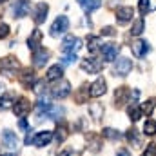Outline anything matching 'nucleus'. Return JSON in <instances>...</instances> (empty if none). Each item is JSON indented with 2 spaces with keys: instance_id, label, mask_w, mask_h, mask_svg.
<instances>
[{
  "instance_id": "nucleus-34",
  "label": "nucleus",
  "mask_w": 156,
  "mask_h": 156,
  "mask_svg": "<svg viewBox=\"0 0 156 156\" xmlns=\"http://www.w3.org/2000/svg\"><path fill=\"white\" fill-rule=\"evenodd\" d=\"M56 133H58V134H56V140H58V142H64V140H66V136H67V133H66V127H60V125H58Z\"/></svg>"
},
{
  "instance_id": "nucleus-27",
  "label": "nucleus",
  "mask_w": 156,
  "mask_h": 156,
  "mask_svg": "<svg viewBox=\"0 0 156 156\" xmlns=\"http://www.w3.org/2000/svg\"><path fill=\"white\" fill-rule=\"evenodd\" d=\"M138 9H140V15L145 16L151 11V0H138Z\"/></svg>"
},
{
  "instance_id": "nucleus-40",
  "label": "nucleus",
  "mask_w": 156,
  "mask_h": 156,
  "mask_svg": "<svg viewBox=\"0 0 156 156\" xmlns=\"http://www.w3.org/2000/svg\"><path fill=\"white\" fill-rule=\"evenodd\" d=\"M20 127H22V129H27V122H26V120H20Z\"/></svg>"
},
{
  "instance_id": "nucleus-36",
  "label": "nucleus",
  "mask_w": 156,
  "mask_h": 156,
  "mask_svg": "<svg viewBox=\"0 0 156 156\" xmlns=\"http://www.w3.org/2000/svg\"><path fill=\"white\" fill-rule=\"evenodd\" d=\"M73 60H76V55H66L62 58V64L64 66H69V64H73Z\"/></svg>"
},
{
  "instance_id": "nucleus-9",
  "label": "nucleus",
  "mask_w": 156,
  "mask_h": 156,
  "mask_svg": "<svg viewBox=\"0 0 156 156\" xmlns=\"http://www.w3.org/2000/svg\"><path fill=\"white\" fill-rule=\"evenodd\" d=\"M105 91H107V83H105L104 78H96V80L91 83V87H89V94H91L93 98H98V96L105 94Z\"/></svg>"
},
{
  "instance_id": "nucleus-18",
  "label": "nucleus",
  "mask_w": 156,
  "mask_h": 156,
  "mask_svg": "<svg viewBox=\"0 0 156 156\" xmlns=\"http://www.w3.org/2000/svg\"><path fill=\"white\" fill-rule=\"evenodd\" d=\"M42 37H44V35H42V31H40V29H33V31H31V37L27 38V45H29V49H31L33 53H35L37 49H40Z\"/></svg>"
},
{
  "instance_id": "nucleus-3",
  "label": "nucleus",
  "mask_w": 156,
  "mask_h": 156,
  "mask_svg": "<svg viewBox=\"0 0 156 156\" xmlns=\"http://www.w3.org/2000/svg\"><path fill=\"white\" fill-rule=\"evenodd\" d=\"M133 69V60L129 58H118L115 60V66H113V73L116 76H127Z\"/></svg>"
},
{
  "instance_id": "nucleus-30",
  "label": "nucleus",
  "mask_w": 156,
  "mask_h": 156,
  "mask_svg": "<svg viewBox=\"0 0 156 156\" xmlns=\"http://www.w3.org/2000/svg\"><path fill=\"white\" fill-rule=\"evenodd\" d=\"M102 133H104V136L109 138V140H118V138H120V133H118L116 129H111V127H105Z\"/></svg>"
},
{
  "instance_id": "nucleus-2",
  "label": "nucleus",
  "mask_w": 156,
  "mask_h": 156,
  "mask_svg": "<svg viewBox=\"0 0 156 156\" xmlns=\"http://www.w3.org/2000/svg\"><path fill=\"white\" fill-rule=\"evenodd\" d=\"M80 47H82V40L78 37H73V35H67L62 42V51L66 55H76V51Z\"/></svg>"
},
{
  "instance_id": "nucleus-38",
  "label": "nucleus",
  "mask_w": 156,
  "mask_h": 156,
  "mask_svg": "<svg viewBox=\"0 0 156 156\" xmlns=\"http://www.w3.org/2000/svg\"><path fill=\"white\" fill-rule=\"evenodd\" d=\"M58 156H78V151H75V149H64Z\"/></svg>"
},
{
  "instance_id": "nucleus-23",
  "label": "nucleus",
  "mask_w": 156,
  "mask_h": 156,
  "mask_svg": "<svg viewBox=\"0 0 156 156\" xmlns=\"http://www.w3.org/2000/svg\"><path fill=\"white\" fill-rule=\"evenodd\" d=\"M127 140H129V144L133 147H142V138H140L136 129H129L127 131Z\"/></svg>"
},
{
  "instance_id": "nucleus-11",
  "label": "nucleus",
  "mask_w": 156,
  "mask_h": 156,
  "mask_svg": "<svg viewBox=\"0 0 156 156\" xmlns=\"http://www.w3.org/2000/svg\"><path fill=\"white\" fill-rule=\"evenodd\" d=\"M149 42H145V40H136V42H133V45H131V51H133V55L136 56V58H142V56H145L147 53H149Z\"/></svg>"
},
{
  "instance_id": "nucleus-6",
  "label": "nucleus",
  "mask_w": 156,
  "mask_h": 156,
  "mask_svg": "<svg viewBox=\"0 0 156 156\" xmlns=\"http://www.w3.org/2000/svg\"><path fill=\"white\" fill-rule=\"evenodd\" d=\"M133 16H134V9H133L131 5H122V7L116 9V20H118L120 26L129 24V22L133 20Z\"/></svg>"
},
{
  "instance_id": "nucleus-43",
  "label": "nucleus",
  "mask_w": 156,
  "mask_h": 156,
  "mask_svg": "<svg viewBox=\"0 0 156 156\" xmlns=\"http://www.w3.org/2000/svg\"><path fill=\"white\" fill-rule=\"evenodd\" d=\"M2 2H7V0H0V4H2Z\"/></svg>"
},
{
  "instance_id": "nucleus-24",
  "label": "nucleus",
  "mask_w": 156,
  "mask_h": 156,
  "mask_svg": "<svg viewBox=\"0 0 156 156\" xmlns=\"http://www.w3.org/2000/svg\"><path fill=\"white\" fill-rule=\"evenodd\" d=\"M89 115L94 120H100V118L104 116V105L102 104H91L89 105Z\"/></svg>"
},
{
  "instance_id": "nucleus-31",
  "label": "nucleus",
  "mask_w": 156,
  "mask_h": 156,
  "mask_svg": "<svg viewBox=\"0 0 156 156\" xmlns=\"http://www.w3.org/2000/svg\"><path fill=\"white\" fill-rule=\"evenodd\" d=\"M87 94H89V89H87V85H83V87L78 91L76 102H78V104H83V102H85V98H87Z\"/></svg>"
},
{
  "instance_id": "nucleus-25",
  "label": "nucleus",
  "mask_w": 156,
  "mask_h": 156,
  "mask_svg": "<svg viewBox=\"0 0 156 156\" xmlns=\"http://www.w3.org/2000/svg\"><path fill=\"white\" fill-rule=\"evenodd\" d=\"M127 113H129V116H131V120H133V122H138V120L142 118V115H144L142 107H140V105H136V104H133V105L127 109Z\"/></svg>"
},
{
  "instance_id": "nucleus-42",
  "label": "nucleus",
  "mask_w": 156,
  "mask_h": 156,
  "mask_svg": "<svg viewBox=\"0 0 156 156\" xmlns=\"http://www.w3.org/2000/svg\"><path fill=\"white\" fill-rule=\"evenodd\" d=\"M2 156H15V154H13V153H9V154H2Z\"/></svg>"
},
{
  "instance_id": "nucleus-39",
  "label": "nucleus",
  "mask_w": 156,
  "mask_h": 156,
  "mask_svg": "<svg viewBox=\"0 0 156 156\" xmlns=\"http://www.w3.org/2000/svg\"><path fill=\"white\" fill-rule=\"evenodd\" d=\"M116 156H131V153H129L127 149H120V151L116 153Z\"/></svg>"
},
{
  "instance_id": "nucleus-14",
  "label": "nucleus",
  "mask_w": 156,
  "mask_h": 156,
  "mask_svg": "<svg viewBox=\"0 0 156 156\" xmlns=\"http://www.w3.org/2000/svg\"><path fill=\"white\" fill-rule=\"evenodd\" d=\"M53 140V133L51 131H40V133H37L35 136H33V145L35 147H44V145H47L49 142Z\"/></svg>"
},
{
  "instance_id": "nucleus-37",
  "label": "nucleus",
  "mask_w": 156,
  "mask_h": 156,
  "mask_svg": "<svg viewBox=\"0 0 156 156\" xmlns=\"http://www.w3.org/2000/svg\"><path fill=\"white\" fill-rule=\"evenodd\" d=\"M102 35H105V37H113V35H115V27H111V26H105V27L102 29Z\"/></svg>"
},
{
  "instance_id": "nucleus-13",
  "label": "nucleus",
  "mask_w": 156,
  "mask_h": 156,
  "mask_svg": "<svg viewBox=\"0 0 156 156\" xmlns=\"http://www.w3.org/2000/svg\"><path fill=\"white\" fill-rule=\"evenodd\" d=\"M18 67H20V62H18V58L13 56V55H7L5 58L0 60V69H2V71H16Z\"/></svg>"
},
{
  "instance_id": "nucleus-22",
  "label": "nucleus",
  "mask_w": 156,
  "mask_h": 156,
  "mask_svg": "<svg viewBox=\"0 0 156 156\" xmlns=\"http://www.w3.org/2000/svg\"><path fill=\"white\" fill-rule=\"evenodd\" d=\"M144 27H145V20H144V16L136 18V20L133 22V27H131V35H134V37H140V35L144 33Z\"/></svg>"
},
{
  "instance_id": "nucleus-10",
  "label": "nucleus",
  "mask_w": 156,
  "mask_h": 156,
  "mask_svg": "<svg viewBox=\"0 0 156 156\" xmlns=\"http://www.w3.org/2000/svg\"><path fill=\"white\" fill-rule=\"evenodd\" d=\"M29 11H31V4L27 0H16L15 2V7H13L15 18H24V16L29 15Z\"/></svg>"
},
{
  "instance_id": "nucleus-5",
  "label": "nucleus",
  "mask_w": 156,
  "mask_h": 156,
  "mask_svg": "<svg viewBox=\"0 0 156 156\" xmlns=\"http://www.w3.org/2000/svg\"><path fill=\"white\" fill-rule=\"evenodd\" d=\"M69 93H71V83L67 82V80H60L56 85H53V89H51V94L55 96V98H66V96H69Z\"/></svg>"
},
{
  "instance_id": "nucleus-21",
  "label": "nucleus",
  "mask_w": 156,
  "mask_h": 156,
  "mask_svg": "<svg viewBox=\"0 0 156 156\" xmlns=\"http://www.w3.org/2000/svg\"><path fill=\"white\" fill-rule=\"evenodd\" d=\"M76 2L82 5V9L85 13H93L102 5V0H76Z\"/></svg>"
},
{
  "instance_id": "nucleus-32",
  "label": "nucleus",
  "mask_w": 156,
  "mask_h": 156,
  "mask_svg": "<svg viewBox=\"0 0 156 156\" xmlns=\"http://www.w3.org/2000/svg\"><path fill=\"white\" fill-rule=\"evenodd\" d=\"M7 37H9V26L4 24V22H0V40L7 38Z\"/></svg>"
},
{
  "instance_id": "nucleus-26",
  "label": "nucleus",
  "mask_w": 156,
  "mask_h": 156,
  "mask_svg": "<svg viewBox=\"0 0 156 156\" xmlns=\"http://www.w3.org/2000/svg\"><path fill=\"white\" fill-rule=\"evenodd\" d=\"M144 133H145L147 136H154L156 134V122L154 120H147V122H145V125H144Z\"/></svg>"
},
{
  "instance_id": "nucleus-15",
  "label": "nucleus",
  "mask_w": 156,
  "mask_h": 156,
  "mask_svg": "<svg viewBox=\"0 0 156 156\" xmlns=\"http://www.w3.org/2000/svg\"><path fill=\"white\" fill-rule=\"evenodd\" d=\"M47 60H49V51H47V49L40 47V49H37V51L33 53V62H35V67H44V66L47 64Z\"/></svg>"
},
{
  "instance_id": "nucleus-1",
  "label": "nucleus",
  "mask_w": 156,
  "mask_h": 156,
  "mask_svg": "<svg viewBox=\"0 0 156 156\" xmlns=\"http://www.w3.org/2000/svg\"><path fill=\"white\" fill-rule=\"evenodd\" d=\"M67 29H69V18H67L66 15H60V16L53 22L49 33H51V37H60V35H64Z\"/></svg>"
},
{
  "instance_id": "nucleus-7",
  "label": "nucleus",
  "mask_w": 156,
  "mask_h": 156,
  "mask_svg": "<svg viewBox=\"0 0 156 156\" xmlns=\"http://www.w3.org/2000/svg\"><path fill=\"white\" fill-rule=\"evenodd\" d=\"M13 111H15V115L20 118H24L29 111H31V102L26 98V96H22V98H18L16 102H15V105H13Z\"/></svg>"
},
{
  "instance_id": "nucleus-4",
  "label": "nucleus",
  "mask_w": 156,
  "mask_h": 156,
  "mask_svg": "<svg viewBox=\"0 0 156 156\" xmlns=\"http://www.w3.org/2000/svg\"><path fill=\"white\" fill-rule=\"evenodd\" d=\"M100 51H102V60L104 62H115L118 53H120V45H116V44H104L100 47Z\"/></svg>"
},
{
  "instance_id": "nucleus-16",
  "label": "nucleus",
  "mask_w": 156,
  "mask_h": 156,
  "mask_svg": "<svg viewBox=\"0 0 156 156\" xmlns=\"http://www.w3.org/2000/svg\"><path fill=\"white\" fill-rule=\"evenodd\" d=\"M18 78H20V83H22L24 87L31 89V85L35 83V71H33L31 67H26V69H22V75Z\"/></svg>"
},
{
  "instance_id": "nucleus-8",
  "label": "nucleus",
  "mask_w": 156,
  "mask_h": 156,
  "mask_svg": "<svg viewBox=\"0 0 156 156\" xmlns=\"http://www.w3.org/2000/svg\"><path fill=\"white\" fill-rule=\"evenodd\" d=\"M80 67H82L83 71H87V73H100L102 67H104V64H102V60L87 58V60H82V62H80Z\"/></svg>"
},
{
  "instance_id": "nucleus-19",
  "label": "nucleus",
  "mask_w": 156,
  "mask_h": 156,
  "mask_svg": "<svg viewBox=\"0 0 156 156\" xmlns=\"http://www.w3.org/2000/svg\"><path fill=\"white\" fill-rule=\"evenodd\" d=\"M129 96H131V93H129L127 87H118L116 93H115V105H116V107H122V105L129 100Z\"/></svg>"
},
{
  "instance_id": "nucleus-29",
  "label": "nucleus",
  "mask_w": 156,
  "mask_h": 156,
  "mask_svg": "<svg viewBox=\"0 0 156 156\" xmlns=\"http://www.w3.org/2000/svg\"><path fill=\"white\" fill-rule=\"evenodd\" d=\"M154 105H156V98H149V100L142 105V111H144L145 115H151L153 109H154Z\"/></svg>"
},
{
  "instance_id": "nucleus-41",
  "label": "nucleus",
  "mask_w": 156,
  "mask_h": 156,
  "mask_svg": "<svg viewBox=\"0 0 156 156\" xmlns=\"http://www.w3.org/2000/svg\"><path fill=\"white\" fill-rule=\"evenodd\" d=\"M0 93H4V83H0Z\"/></svg>"
},
{
  "instance_id": "nucleus-28",
  "label": "nucleus",
  "mask_w": 156,
  "mask_h": 156,
  "mask_svg": "<svg viewBox=\"0 0 156 156\" xmlns=\"http://www.w3.org/2000/svg\"><path fill=\"white\" fill-rule=\"evenodd\" d=\"M98 45H100V40L96 37H87V47H89V53H96L98 51Z\"/></svg>"
},
{
  "instance_id": "nucleus-12",
  "label": "nucleus",
  "mask_w": 156,
  "mask_h": 156,
  "mask_svg": "<svg viewBox=\"0 0 156 156\" xmlns=\"http://www.w3.org/2000/svg\"><path fill=\"white\" fill-rule=\"evenodd\" d=\"M2 144H4V147H7V149H16V147H18V138H16V134H15L13 131L4 129V131H2Z\"/></svg>"
},
{
  "instance_id": "nucleus-17",
  "label": "nucleus",
  "mask_w": 156,
  "mask_h": 156,
  "mask_svg": "<svg viewBox=\"0 0 156 156\" xmlns=\"http://www.w3.org/2000/svg\"><path fill=\"white\" fill-rule=\"evenodd\" d=\"M47 11H49V5L44 4V2H40L38 5H37V9H35V15H33L35 24H42V22H45V18H47Z\"/></svg>"
},
{
  "instance_id": "nucleus-35",
  "label": "nucleus",
  "mask_w": 156,
  "mask_h": 156,
  "mask_svg": "<svg viewBox=\"0 0 156 156\" xmlns=\"http://www.w3.org/2000/svg\"><path fill=\"white\" fill-rule=\"evenodd\" d=\"M142 156H156V145L154 144H149L147 145V149L144 151V154Z\"/></svg>"
},
{
  "instance_id": "nucleus-20",
  "label": "nucleus",
  "mask_w": 156,
  "mask_h": 156,
  "mask_svg": "<svg viewBox=\"0 0 156 156\" xmlns=\"http://www.w3.org/2000/svg\"><path fill=\"white\" fill-rule=\"evenodd\" d=\"M62 75H64V67H62L60 64H56V66H51V67L47 69L45 80H47V82H53V80H58V78H62Z\"/></svg>"
},
{
  "instance_id": "nucleus-33",
  "label": "nucleus",
  "mask_w": 156,
  "mask_h": 156,
  "mask_svg": "<svg viewBox=\"0 0 156 156\" xmlns=\"http://www.w3.org/2000/svg\"><path fill=\"white\" fill-rule=\"evenodd\" d=\"M11 104H13V102H11V96H7V94H5L4 98H0V107H2V109H9V107H11Z\"/></svg>"
}]
</instances>
